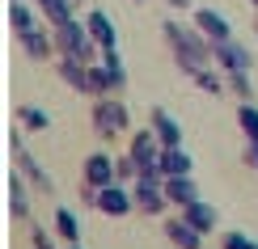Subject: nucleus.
<instances>
[{
  "label": "nucleus",
  "mask_w": 258,
  "mask_h": 249,
  "mask_svg": "<svg viewBox=\"0 0 258 249\" xmlns=\"http://www.w3.org/2000/svg\"><path fill=\"white\" fill-rule=\"evenodd\" d=\"M161 34H165L169 42V51H174V59H178V68L186 72V76H195V72H203L212 59H216V47H212V38L203 34V30L195 26H182V21L169 17L165 26H161Z\"/></svg>",
  "instance_id": "nucleus-1"
},
{
  "label": "nucleus",
  "mask_w": 258,
  "mask_h": 249,
  "mask_svg": "<svg viewBox=\"0 0 258 249\" xmlns=\"http://www.w3.org/2000/svg\"><path fill=\"white\" fill-rule=\"evenodd\" d=\"M55 47H59V55H77V59H85V63H98V59H102V47L93 42L89 26H81L77 17L63 21V26H55Z\"/></svg>",
  "instance_id": "nucleus-2"
},
{
  "label": "nucleus",
  "mask_w": 258,
  "mask_h": 249,
  "mask_svg": "<svg viewBox=\"0 0 258 249\" xmlns=\"http://www.w3.org/2000/svg\"><path fill=\"white\" fill-rule=\"evenodd\" d=\"M127 127H132V114H127V106L119 102V97H98V102H93V131H98L102 139L123 135Z\"/></svg>",
  "instance_id": "nucleus-3"
},
{
  "label": "nucleus",
  "mask_w": 258,
  "mask_h": 249,
  "mask_svg": "<svg viewBox=\"0 0 258 249\" xmlns=\"http://www.w3.org/2000/svg\"><path fill=\"white\" fill-rule=\"evenodd\" d=\"M9 148H13V165L30 178V186H34L38 194H55V182H51L47 173H42V165L26 152V144H21V131H13V135H9Z\"/></svg>",
  "instance_id": "nucleus-4"
},
{
  "label": "nucleus",
  "mask_w": 258,
  "mask_h": 249,
  "mask_svg": "<svg viewBox=\"0 0 258 249\" xmlns=\"http://www.w3.org/2000/svg\"><path fill=\"white\" fill-rule=\"evenodd\" d=\"M98 211L102 215H114V220H123L127 211H136V194L123 186V182H110V186L98 190Z\"/></svg>",
  "instance_id": "nucleus-5"
},
{
  "label": "nucleus",
  "mask_w": 258,
  "mask_h": 249,
  "mask_svg": "<svg viewBox=\"0 0 258 249\" xmlns=\"http://www.w3.org/2000/svg\"><path fill=\"white\" fill-rule=\"evenodd\" d=\"M132 194H136V211H144V215H161V211L169 207L165 186H161V182L140 178V182H132Z\"/></svg>",
  "instance_id": "nucleus-6"
},
{
  "label": "nucleus",
  "mask_w": 258,
  "mask_h": 249,
  "mask_svg": "<svg viewBox=\"0 0 258 249\" xmlns=\"http://www.w3.org/2000/svg\"><path fill=\"white\" fill-rule=\"evenodd\" d=\"M110 182H119V173H114V156L89 152V156H85V186L102 190V186H110Z\"/></svg>",
  "instance_id": "nucleus-7"
},
{
  "label": "nucleus",
  "mask_w": 258,
  "mask_h": 249,
  "mask_svg": "<svg viewBox=\"0 0 258 249\" xmlns=\"http://www.w3.org/2000/svg\"><path fill=\"white\" fill-rule=\"evenodd\" d=\"M55 72H59V80L68 85V89H77V93L89 97V63H85V59H77V55H59Z\"/></svg>",
  "instance_id": "nucleus-8"
},
{
  "label": "nucleus",
  "mask_w": 258,
  "mask_h": 249,
  "mask_svg": "<svg viewBox=\"0 0 258 249\" xmlns=\"http://www.w3.org/2000/svg\"><path fill=\"white\" fill-rule=\"evenodd\" d=\"M21 51H26V55L30 59H51V55H55V34H47V30H42V26H34V30H21Z\"/></svg>",
  "instance_id": "nucleus-9"
},
{
  "label": "nucleus",
  "mask_w": 258,
  "mask_h": 249,
  "mask_svg": "<svg viewBox=\"0 0 258 249\" xmlns=\"http://www.w3.org/2000/svg\"><path fill=\"white\" fill-rule=\"evenodd\" d=\"M216 63L224 72H250V47H241L237 38L216 42Z\"/></svg>",
  "instance_id": "nucleus-10"
},
{
  "label": "nucleus",
  "mask_w": 258,
  "mask_h": 249,
  "mask_svg": "<svg viewBox=\"0 0 258 249\" xmlns=\"http://www.w3.org/2000/svg\"><path fill=\"white\" fill-rule=\"evenodd\" d=\"M195 26L212 38V47H216V42H229V38H233L229 17H224V13H216V9H199V13H195Z\"/></svg>",
  "instance_id": "nucleus-11"
},
{
  "label": "nucleus",
  "mask_w": 258,
  "mask_h": 249,
  "mask_svg": "<svg viewBox=\"0 0 258 249\" xmlns=\"http://www.w3.org/2000/svg\"><path fill=\"white\" fill-rule=\"evenodd\" d=\"M148 118H153V131H157V139H161V148H182V123H178L169 110H161V106H157Z\"/></svg>",
  "instance_id": "nucleus-12"
},
{
  "label": "nucleus",
  "mask_w": 258,
  "mask_h": 249,
  "mask_svg": "<svg viewBox=\"0 0 258 249\" xmlns=\"http://www.w3.org/2000/svg\"><path fill=\"white\" fill-rule=\"evenodd\" d=\"M165 236L174 249H203V232L195 228V224H186L178 215V220H165Z\"/></svg>",
  "instance_id": "nucleus-13"
},
{
  "label": "nucleus",
  "mask_w": 258,
  "mask_h": 249,
  "mask_svg": "<svg viewBox=\"0 0 258 249\" xmlns=\"http://www.w3.org/2000/svg\"><path fill=\"white\" fill-rule=\"evenodd\" d=\"M21 178H26L21 169L9 173V211H13V220H30V190Z\"/></svg>",
  "instance_id": "nucleus-14"
},
{
  "label": "nucleus",
  "mask_w": 258,
  "mask_h": 249,
  "mask_svg": "<svg viewBox=\"0 0 258 249\" xmlns=\"http://www.w3.org/2000/svg\"><path fill=\"white\" fill-rule=\"evenodd\" d=\"M182 220H186V224H195L203 236H208V232H216V207H212V203H203V199L186 203V207H182Z\"/></svg>",
  "instance_id": "nucleus-15"
},
{
  "label": "nucleus",
  "mask_w": 258,
  "mask_h": 249,
  "mask_svg": "<svg viewBox=\"0 0 258 249\" xmlns=\"http://www.w3.org/2000/svg\"><path fill=\"white\" fill-rule=\"evenodd\" d=\"M85 26H89V34H93V42H98L102 51H110V47H119V34H114V26H110V17H106L102 9H93V13L85 17Z\"/></svg>",
  "instance_id": "nucleus-16"
},
{
  "label": "nucleus",
  "mask_w": 258,
  "mask_h": 249,
  "mask_svg": "<svg viewBox=\"0 0 258 249\" xmlns=\"http://www.w3.org/2000/svg\"><path fill=\"white\" fill-rule=\"evenodd\" d=\"M165 199L174 203V207H186V203L199 199L195 182H190V173H178V178H165Z\"/></svg>",
  "instance_id": "nucleus-17"
},
{
  "label": "nucleus",
  "mask_w": 258,
  "mask_h": 249,
  "mask_svg": "<svg viewBox=\"0 0 258 249\" xmlns=\"http://www.w3.org/2000/svg\"><path fill=\"white\" fill-rule=\"evenodd\" d=\"M190 152L186 148H161V169H165V178H178V173H190Z\"/></svg>",
  "instance_id": "nucleus-18"
},
{
  "label": "nucleus",
  "mask_w": 258,
  "mask_h": 249,
  "mask_svg": "<svg viewBox=\"0 0 258 249\" xmlns=\"http://www.w3.org/2000/svg\"><path fill=\"white\" fill-rule=\"evenodd\" d=\"M102 68L110 72V85H114V93L127 85V68H123V55H119V47H110V51H102Z\"/></svg>",
  "instance_id": "nucleus-19"
},
{
  "label": "nucleus",
  "mask_w": 258,
  "mask_h": 249,
  "mask_svg": "<svg viewBox=\"0 0 258 249\" xmlns=\"http://www.w3.org/2000/svg\"><path fill=\"white\" fill-rule=\"evenodd\" d=\"M55 232H59L68 245H77V241H81V220H77L68 207H59V211H55Z\"/></svg>",
  "instance_id": "nucleus-20"
},
{
  "label": "nucleus",
  "mask_w": 258,
  "mask_h": 249,
  "mask_svg": "<svg viewBox=\"0 0 258 249\" xmlns=\"http://www.w3.org/2000/svg\"><path fill=\"white\" fill-rule=\"evenodd\" d=\"M42 17L51 21V26H63V21H72V0H38Z\"/></svg>",
  "instance_id": "nucleus-21"
},
{
  "label": "nucleus",
  "mask_w": 258,
  "mask_h": 249,
  "mask_svg": "<svg viewBox=\"0 0 258 249\" xmlns=\"http://www.w3.org/2000/svg\"><path fill=\"white\" fill-rule=\"evenodd\" d=\"M17 118H21V127H26V131H47V127H51V114L38 110V106H21Z\"/></svg>",
  "instance_id": "nucleus-22"
},
{
  "label": "nucleus",
  "mask_w": 258,
  "mask_h": 249,
  "mask_svg": "<svg viewBox=\"0 0 258 249\" xmlns=\"http://www.w3.org/2000/svg\"><path fill=\"white\" fill-rule=\"evenodd\" d=\"M237 123H241V131L250 144H258V106L254 102H241V110H237Z\"/></svg>",
  "instance_id": "nucleus-23"
},
{
  "label": "nucleus",
  "mask_w": 258,
  "mask_h": 249,
  "mask_svg": "<svg viewBox=\"0 0 258 249\" xmlns=\"http://www.w3.org/2000/svg\"><path fill=\"white\" fill-rule=\"evenodd\" d=\"M9 21H13V30L21 34V30H34L38 21H34V13H30L26 9V0H13V5H9Z\"/></svg>",
  "instance_id": "nucleus-24"
},
{
  "label": "nucleus",
  "mask_w": 258,
  "mask_h": 249,
  "mask_svg": "<svg viewBox=\"0 0 258 249\" xmlns=\"http://www.w3.org/2000/svg\"><path fill=\"white\" fill-rule=\"evenodd\" d=\"M229 89L241 97V102H254V80L250 72H229Z\"/></svg>",
  "instance_id": "nucleus-25"
},
{
  "label": "nucleus",
  "mask_w": 258,
  "mask_h": 249,
  "mask_svg": "<svg viewBox=\"0 0 258 249\" xmlns=\"http://www.w3.org/2000/svg\"><path fill=\"white\" fill-rule=\"evenodd\" d=\"M195 85H199L203 93L220 97V93H224V85H229V80H220V76H216V72H212V68H203V72H195Z\"/></svg>",
  "instance_id": "nucleus-26"
},
{
  "label": "nucleus",
  "mask_w": 258,
  "mask_h": 249,
  "mask_svg": "<svg viewBox=\"0 0 258 249\" xmlns=\"http://www.w3.org/2000/svg\"><path fill=\"white\" fill-rule=\"evenodd\" d=\"M114 173H119V182H140V165H136V156H132V152L114 156Z\"/></svg>",
  "instance_id": "nucleus-27"
},
{
  "label": "nucleus",
  "mask_w": 258,
  "mask_h": 249,
  "mask_svg": "<svg viewBox=\"0 0 258 249\" xmlns=\"http://www.w3.org/2000/svg\"><path fill=\"white\" fill-rule=\"evenodd\" d=\"M220 249H258V241H250L245 232H224L220 236Z\"/></svg>",
  "instance_id": "nucleus-28"
},
{
  "label": "nucleus",
  "mask_w": 258,
  "mask_h": 249,
  "mask_svg": "<svg viewBox=\"0 0 258 249\" xmlns=\"http://www.w3.org/2000/svg\"><path fill=\"white\" fill-rule=\"evenodd\" d=\"M30 245L34 249H55V241L47 236V228H38V224H30Z\"/></svg>",
  "instance_id": "nucleus-29"
},
{
  "label": "nucleus",
  "mask_w": 258,
  "mask_h": 249,
  "mask_svg": "<svg viewBox=\"0 0 258 249\" xmlns=\"http://www.w3.org/2000/svg\"><path fill=\"white\" fill-rule=\"evenodd\" d=\"M245 165L258 169V144H245Z\"/></svg>",
  "instance_id": "nucleus-30"
},
{
  "label": "nucleus",
  "mask_w": 258,
  "mask_h": 249,
  "mask_svg": "<svg viewBox=\"0 0 258 249\" xmlns=\"http://www.w3.org/2000/svg\"><path fill=\"white\" fill-rule=\"evenodd\" d=\"M190 5V0H169V9H186Z\"/></svg>",
  "instance_id": "nucleus-31"
},
{
  "label": "nucleus",
  "mask_w": 258,
  "mask_h": 249,
  "mask_svg": "<svg viewBox=\"0 0 258 249\" xmlns=\"http://www.w3.org/2000/svg\"><path fill=\"white\" fill-rule=\"evenodd\" d=\"M250 5H254V9H258V0H250Z\"/></svg>",
  "instance_id": "nucleus-32"
},
{
  "label": "nucleus",
  "mask_w": 258,
  "mask_h": 249,
  "mask_svg": "<svg viewBox=\"0 0 258 249\" xmlns=\"http://www.w3.org/2000/svg\"><path fill=\"white\" fill-rule=\"evenodd\" d=\"M68 249H81V245H68Z\"/></svg>",
  "instance_id": "nucleus-33"
},
{
  "label": "nucleus",
  "mask_w": 258,
  "mask_h": 249,
  "mask_svg": "<svg viewBox=\"0 0 258 249\" xmlns=\"http://www.w3.org/2000/svg\"><path fill=\"white\" fill-rule=\"evenodd\" d=\"M72 5H77V0H72Z\"/></svg>",
  "instance_id": "nucleus-34"
}]
</instances>
